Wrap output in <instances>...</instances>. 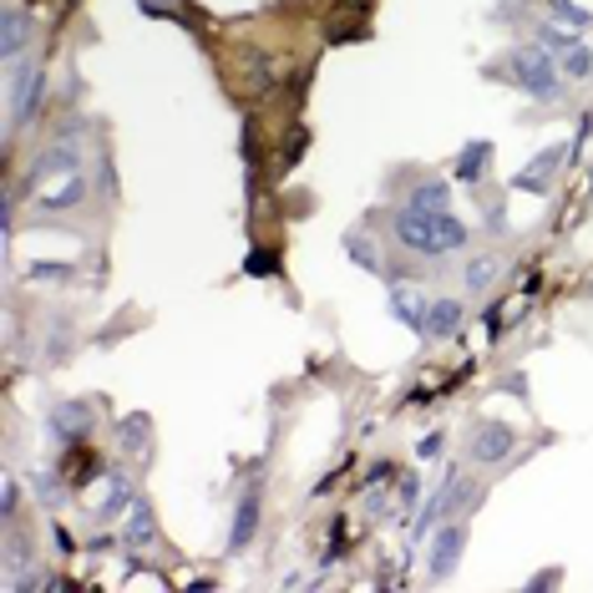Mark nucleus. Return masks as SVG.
Returning <instances> with one entry per match:
<instances>
[{"mask_svg":"<svg viewBox=\"0 0 593 593\" xmlns=\"http://www.w3.org/2000/svg\"><path fill=\"white\" fill-rule=\"evenodd\" d=\"M345 249H350V264H360L366 274H381V259H375L371 238H345Z\"/></svg>","mask_w":593,"mask_h":593,"instance_id":"b1692460","label":"nucleus"},{"mask_svg":"<svg viewBox=\"0 0 593 593\" xmlns=\"http://www.w3.org/2000/svg\"><path fill=\"white\" fill-rule=\"evenodd\" d=\"M461 553H467V528H461V522H442V533L431 538V558H427L431 579H436V583L452 579L457 564H461Z\"/></svg>","mask_w":593,"mask_h":593,"instance_id":"0eeeda50","label":"nucleus"},{"mask_svg":"<svg viewBox=\"0 0 593 593\" xmlns=\"http://www.w3.org/2000/svg\"><path fill=\"white\" fill-rule=\"evenodd\" d=\"M507 72H512V82H518V91H528L533 102H564V72L553 66V57L543 51L538 41H528V46H512L507 51Z\"/></svg>","mask_w":593,"mask_h":593,"instance_id":"f03ea898","label":"nucleus"},{"mask_svg":"<svg viewBox=\"0 0 593 593\" xmlns=\"http://www.w3.org/2000/svg\"><path fill=\"white\" fill-rule=\"evenodd\" d=\"M543 15H548L553 26H568V30H589L593 26V15L583 11V5H573V0H543Z\"/></svg>","mask_w":593,"mask_h":593,"instance_id":"6ab92c4d","label":"nucleus"},{"mask_svg":"<svg viewBox=\"0 0 593 593\" xmlns=\"http://www.w3.org/2000/svg\"><path fill=\"white\" fill-rule=\"evenodd\" d=\"M492 163V143H467L457 158V178L461 183H482V173H487Z\"/></svg>","mask_w":593,"mask_h":593,"instance_id":"aec40b11","label":"nucleus"},{"mask_svg":"<svg viewBox=\"0 0 593 593\" xmlns=\"http://www.w3.org/2000/svg\"><path fill=\"white\" fill-rule=\"evenodd\" d=\"M102 492H107V497L97 503V518H102V522H118L122 512H133L137 497H133V477H127V472H112L102 482Z\"/></svg>","mask_w":593,"mask_h":593,"instance_id":"ddd939ff","label":"nucleus"},{"mask_svg":"<svg viewBox=\"0 0 593 593\" xmlns=\"http://www.w3.org/2000/svg\"><path fill=\"white\" fill-rule=\"evenodd\" d=\"M46 107V72L41 66H15L11 72V133L30 127V118Z\"/></svg>","mask_w":593,"mask_h":593,"instance_id":"20e7f679","label":"nucleus"},{"mask_svg":"<svg viewBox=\"0 0 593 593\" xmlns=\"http://www.w3.org/2000/svg\"><path fill=\"white\" fill-rule=\"evenodd\" d=\"M391 314H396L406 330H427V305H421V295H416L411 284H391Z\"/></svg>","mask_w":593,"mask_h":593,"instance_id":"4468645a","label":"nucleus"},{"mask_svg":"<svg viewBox=\"0 0 593 593\" xmlns=\"http://www.w3.org/2000/svg\"><path fill=\"white\" fill-rule=\"evenodd\" d=\"M46 431H51L61 446H76L91 431V406L87 400H61L57 411L46 416Z\"/></svg>","mask_w":593,"mask_h":593,"instance_id":"1a4fd4ad","label":"nucleus"},{"mask_svg":"<svg viewBox=\"0 0 593 593\" xmlns=\"http://www.w3.org/2000/svg\"><path fill=\"white\" fill-rule=\"evenodd\" d=\"M507 452H518V431L507 421H477L467 436V457L482 467H497V461H507Z\"/></svg>","mask_w":593,"mask_h":593,"instance_id":"39448f33","label":"nucleus"},{"mask_svg":"<svg viewBox=\"0 0 593 593\" xmlns=\"http://www.w3.org/2000/svg\"><path fill=\"white\" fill-rule=\"evenodd\" d=\"M391 234H396L400 249L421 254V259H446V254L467 249V238H472L457 213H416V208H406V203L396 208Z\"/></svg>","mask_w":593,"mask_h":593,"instance_id":"f257e3e1","label":"nucleus"},{"mask_svg":"<svg viewBox=\"0 0 593 593\" xmlns=\"http://www.w3.org/2000/svg\"><path fill=\"white\" fill-rule=\"evenodd\" d=\"M30 36H36V21H30L21 5H5V15H0V57L15 66L21 51L30 46Z\"/></svg>","mask_w":593,"mask_h":593,"instance_id":"9b49d317","label":"nucleus"},{"mask_svg":"<svg viewBox=\"0 0 593 593\" xmlns=\"http://www.w3.org/2000/svg\"><path fill=\"white\" fill-rule=\"evenodd\" d=\"M416 457H442V436H436V431L421 436V452H416Z\"/></svg>","mask_w":593,"mask_h":593,"instance_id":"c756f323","label":"nucleus"},{"mask_svg":"<svg viewBox=\"0 0 593 593\" xmlns=\"http://www.w3.org/2000/svg\"><path fill=\"white\" fill-rule=\"evenodd\" d=\"M66 173H82V137H57V143H46L36 158H30V173H26V188L36 194L41 183H57Z\"/></svg>","mask_w":593,"mask_h":593,"instance_id":"7ed1b4c3","label":"nucleus"},{"mask_svg":"<svg viewBox=\"0 0 593 593\" xmlns=\"http://www.w3.org/2000/svg\"><path fill=\"white\" fill-rule=\"evenodd\" d=\"M416 503H421V482H416V472H400V482H396V512H406V518H411Z\"/></svg>","mask_w":593,"mask_h":593,"instance_id":"393cba45","label":"nucleus"},{"mask_svg":"<svg viewBox=\"0 0 593 593\" xmlns=\"http://www.w3.org/2000/svg\"><path fill=\"white\" fill-rule=\"evenodd\" d=\"M152 538H158V533H152V507L143 503V497H137V503H133V522H127L122 543H127V548H148Z\"/></svg>","mask_w":593,"mask_h":593,"instance_id":"412c9836","label":"nucleus"},{"mask_svg":"<svg viewBox=\"0 0 593 593\" xmlns=\"http://www.w3.org/2000/svg\"><path fill=\"white\" fill-rule=\"evenodd\" d=\"M461 330V305L457 299H431L427 305V341H446V335H457Z\"/></svg>","mask_w":593,"mask_h":593,"instance_id":"2eb2a0df","label":"nucleus"},{"mask_svg":"<svg viewBox=\"0 0 593 593\" xmlns=\"http://www.w3.org/2000/svg\"><path fill=\"white\" fill-rule=\"evenodd\" d=\"M118 442H122V452L148 457V416H127V421L118 427Z\"/></svg>","mask_w":593,"mask_h":593,"instance_id":"4be33fe9","label":"nucleus"},{"mask_svg":"<svg viewBox=\"0 0 593 593\" xmlns=\"http://www.w3.org/2000/svg\"><path fill=\"white\" fill-rule=\"evenodd\" d=\"M259 522H264V487L249 482L238 492V507H234V522H228V553H244L259 538Z\"/></svg>","mask_w":593,"mask_h":593,"instance_id":"423d86ee","label":"nucleus"},{"mask_svg":"<svg viewBox=\"0 0 593 593\" xmlns=\"http://www.w3.org/2000/svg\"><path fill=\"white\" fill-rule=\"evenodd\" d=\"M406 208H416V213H452V188L442 178L416 183L411 194H406Z\"/></svg>","mask_w":593,"mask_h":593,"instance_id":"dca6fc26","label":"nucleus"},{"mask_svg":"<svg viewBox=\"0 0 593 593\" xmlns=\"http://www.w3.org/2000/svg\"><path fill=\"white\" fill-rule=\"evenodd\" d=\"M564 158H568L564 143L543 148V152L533 158V163H528V168L518 173V178H512V188H518V194H548V188H553V173H558V163H564Z\"/></svg>","mask_w":593,"mask_h":593,"instance_id":"9d476101","label":"nucleus"},{"mask_svg":"<svg viewBox=\"0 0 593 593\" xmlns=\"http://www.w3.org/2000/svg\"><path fill=\"white\" fill-rule=\"evenodd\" d=\"M15 507H21V487L5 482V492H0V528H11L15 522Z\"/></svg>","mask_w":593,"mask_h":593,"instance_id":"c85d7f7f","label":"nucleus"},{"mask_svg":"<svg viewBox=\"0 0 593 593\" xmlns=\"http://www.w3.org/2000/svg\"><path fill=\"white\" fill-rule=\"evenodd\" d=\"M593 72V46H573V51H568L564 57V76H573V82H579V76H589Z\"/></svg>","mask_w":593,"mask_h":593,"instance_id":"a878e982","label":"nucleus"},{"mask_svg":"<svg viewBox=\"0 0 593 593\" xmlns=\"http://www.w3.org/2000/svg\"><path fill=\"white\" fill-rule=\"evenodd\" d=\"M76 269L72 264H30V280L36 284H66Z\"/></svg>","mask_w":593,"mask_h":593,"instance_id":"cd10ccee","label":"nucleus"},{"mask_svg":"<svg viewBox=\"0 0 593 593\" xmlns=\"http://www.w3.org/2000/svg\"><path fill=\"white\" fill-rule=\"evenodd\" d=\"M533 41L543 46V51H548L553 61H564L568 51L579 46V30H568V26H553L548 15H543V21H538V26H533Z\"/></svg>","mask_w":593,"mask_h":593,"instance_id":"f3484780","label":"nucleus"},{"mask_svg":"<svg viewBox=\"0 0 593 593\" xmlns=\"http://www.w3.org/2000/svg\"><path fill=\"white\" fill-rule=\"evenodd\" d=\"M472 503H477V487H472V482H461L457 472H446V487L427 503V512H421V533H416V538H427L431 522H446L452 512H461V507H472Z\"/></svg>","mask_w":593,"mask_h":593,"instance_id":"6e6552de","label":"nucleus"},{"mask_svg":"<svg viewBox=\"0 0 593 593\" xmlns=\"http://www.w3.org/2000/svg\"><path fill=\"white\" fill-rule=\"evenodd\" d=\"M244 274H280V249H269V244H254V254L244 259Z\"/></svg>","mask_w":593,"mask_h":593,"instance_id":"5701e85b","label":"nucleus"},{"mask_svg":"<svg viewBox=\"0 0 593 593\" xmlns=\"http://www.w3.org/2000/svg\"><path fill=\"white\" fill-rule=\"evenodd\" d=\"M87 203V178L82 173H66V178H57L46 194H36V208L41 213H66V208H82Z\"/></svg>","mask_w":593,"mask_h":593,"instance_id":"f8f14e48","label":"nucleus"},{"mask_svg":"<svg viewBox=\"0 0 593 593\" xmlns=\"http://www.w3.org/2000/svg\"><path fill=\"white\" fill-rule=\"evenodd\" d=\"M61 487H66V482H61L57 472H36V492H41V503H46V507H61V497H66Z\"/></svg>","mask_w":593,"mask_h":593,"instance_id":"bb28decb","label":"nucleus"},{"mask_svg":"<svg viewBox=\"0 0 593 593\" xmlns=\"http://www.w3.org/2000/svg\"><path fill=\"white\" fill-rule=\"evenodd\" d=\"M497 274H503V264H497V254H482V259H472V264L461 269V284H467L472 295H487L492 284H497Z\"/></svg>","mask_w":593,"mask_h":593,"instance_id":"a211bd4d","label":"nucleus"}]
</instances>
